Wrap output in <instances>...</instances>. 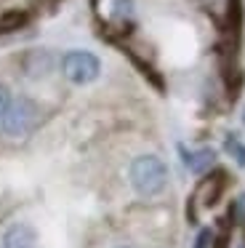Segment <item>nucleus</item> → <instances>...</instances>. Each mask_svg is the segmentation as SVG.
Instances as JSON below:
<instances>
[{"label": "nucleus", "instance_id": "nucleus-6", "mask_svg": "<svg viewBox=\"0 0 245 248\" xmlns=\"http://www.w3.org/2000/svg\"><path fill=\"white\" fill-rule=\"evenodd\" d=\"M200 11L221 30H234L240 22V0H195Z\"/></svg>", "mask_w": 245, "mask_h": 248}, {"label": "nucleus", "instance_id": "nucleus-11", "mask_svg": "<svg viewBox=\"0 0 245 248\" xmlns=\"http://www.w3.org/2000/svg\"><path fill=\"white\" fill-rule=\"evenodd\" d=\"M224 150H227V155L232 157L237 166H245V141L240 139L237 134H227V136H224Z\"/></svg>", "mask_w": 245, "mask_h": 248}, {"label": "nucleus", "instance_id": "nucleus-8", "mask_svg": "<svg viewBox=\"0 0 245 248\" xmlns=\"http://www.w3.org/2000/svg\"><path fill=\"white\" fill-rule=\"evenodd\" d=\"M35 243H37L35 230L27 224H14L3 235V248H35Z\"/></svg>", "mask_w": 245, "mask_h": 248}, {"label": "nucleus", "instance_id": "nucleus-5", "mask_svg": "<svg viewBox=\"0 0 245 248\" xmlns=\"http://www.w3.org/2000/svg\"><path fill=\"white\" fill-rule=\"evenodd\" d=\"M224 187H227V173L224 171H208L205 176L200 179V184L192 192V211H205L213 208L221 198Z\"/></svg>", "mask_w": 245, "mask_h": 248}, {"label": "nucleus", "instance_id": "nucleus-14", "mask_svg": "<svg viewBox=\"0 0 245 248\" xmlns=\"http://www.w3.org/2000/svg\"><path fill=\"white\" fill-rule=\"evenodd\" d=\"M243 123H245V107H243Z\"/></svg>", "mask_w": 245, "mask_h": 248}, {"label": "nucleus", "instance_id": "nucleus-4", "mask_svg": "<svg viewBox=\"0 0 245 248\" xmlns=\"http://www.w3.org/2000/svg\"><path fill=\"white\" fill-rule=\"evenodd\" d=\"M59 67H61L64 80L72 83V86H88L101 75V59L93 51H85V48L67 51L59 62Z\"/></svg>", "mask_w": 245, "mask_h": 248}, {"label": "nucleus", "instance_id": "nucleus-2", "mask_svg": "<svg viewBox=\"0 0 245 248\" xmlns=\"http://www.w3.org/2000/svg\"><path fill=\"white\" fill-rule=\"evenodd\" d=\"M131 187L136 189L141 198H154L165 189L168 184V166L160 160L157 155H138L131 163Z\"/></svg>", "mask_w": 245, "mask_h": 248}, {"label": "nucleus", "instance_id": "nucleus-15", "mask_svg": "<svg viewBox=\"0 0 245 248\" xmlns=\"http://www.w3.org/2000/svg\"><path fill=\"white\" fill-rule=\"evenodd\" d=\"M240 248H245V243H243V246H240Z\"/></svg>", "mask_w": 245, "mask_h": 248}, {"label": "nucleus", "instance_id": "nucleus-16", "mask_svg": "<svg viewBox=\"0 0 245 248\" xmlns=\"http://www.w3.org/2000/svg\"><path fill=\"white\" fill-rule=\"evenodd\" d=\"M120 248H128V246H120Z\"/></svg>", "mask_w": 245, "mask_h": 248}, {"label": "nucleus", "instance_id": "nucleus-13", "mask_svg": "<svg viewBox=\"0 0 245 248\" xmlns=\"http://www.w3.org/2000/svg\"><path fill=\"white\" fill-rule=\"evenodd\" d=\"M11 102H14V96H11L8 86H3V83H0V120H3V115H5V112H8Z\"/></svg>", "mask_w": 245, "mask_h": 248}, {"label": "nucleus", "instance_id": "nucleus-1", "mask_svg": "<svg viewBox=\"0 0 245 248\" xmlns=\"http://www.w3.org/2000/svg\"><path fill=\"white\" fill-rule=\"evenodd\" d=\"M93 16L99 27L109 38H128L136 24V3L133 0H91Z\"/></svg>", "mask_w": 245, "mask_h": 248}, {"label": "nucleus", "instance_id": "nucleus-10", "mask_svg": "<svg viewBox=\"0 0 245 248\" xmlns=\"http://www.w3.org/2000/svg\"><path fill=\"white\" fill-rule=\"evenodd\" d=\"M192 248H224V235L216 227H202V230L197 232Z\"/></svg>", "mask_w": 245, "mask_h": 248}, {"label": "nucleus", "instance_id": "nucleus-9", "mask_svg": "<svg viewBox=\"0 0 245 248\" xmlns=\"http://www.w3.org/2000/svg\"><path fill=\"white\" fill-rule=\"evenodd\" d=\"M53 67H56V62H53V54H51V51L37 48V51H30V54H27L24 70L30 72L32 78H43V75H48V72H51Z\"/></svg>", "mask_w": 245, "mask_h": 248}, {"label": "nucleus", "instance_id": "nucleus-12", "mask_svg": "<svg viewBox=\"0 0 245 248\" xmlns=\"http://www.w3.org/2000/svg\"><path fill=\"white\" fill-rule=\"evenodd\" d=\"M229 219H232L234 224H245V192L234 198L232 211H229Z\"/></svg>", "mask_w": 245, "mask_h": 248}, {"label": "nucleus", "instance_id": "nucleus-3", "mask_svg": "<svg viewBox=\"0 0 245 248\" xmlns=\"http://www.w3.org/2000/svg\"><path fill=\"white\" fill-rule=\"evenodd\" d=\"M40 118H43L40 104L30 96H19V99L11 102L8 112L3 115L0 128H3L5 139H27V136L40 125Z\"/></svg>", "mask_w": 245, "mask_h": 248}, {"label": "nucleus", "instance_id": "nucleus-7", "mask_svg": "<svg viewBox=\"0 0 245 248\" xmlns=\"http://www.w3.org/2000/svg\"><path fill=\"white\" fill-rule=\"evenodd\" d=\"M181 150V157H184L186 168H189L192 173H208L213 168V163H216V152L211 150V147H197V150H186L184 144L179 147Z\"/></svg>", "mask_w": 245, "mask_h": 248}]
</instances>
